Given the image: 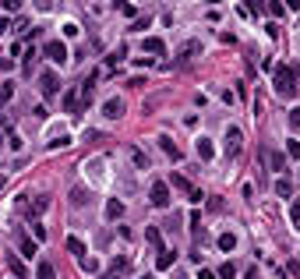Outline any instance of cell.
I'll use <instances>...</instances> for the list:
<instances>
[{"mask_svg":"<svg viewBox=\"0 0 300 279\" xmlns=\"http://www.w3.org/2000/svg\"><path fill=\"white\" fill-rule=\"evenodd\" d=\"M290 272H293V276L300 279V258H297V262H290Z\"/></svg>","mask_w":300,"mask_h":279,"instance_id":"obj_37","label":"cell"},{"mask_svg":"<svg viewBox=\"0 0 300 279\" xmlns=\"http://www.w3.org/2000/svg\"><path fill=\"white\" fill-rule=\"evenodd\" d=\"M290 128H293V131L300 128V106H293V110H290Z\"/></svg>","mask_w":300,"mask_h":279,"instance_id":"obj_30","label":"cell"},{"mask_svg":"<svg viewBox=\"0 0 300 279\" xmlns=\"http://www.w3.org/2000/svg\"><path fill=\"white\" fill-rule=\"evenodd\" d=\"M215 279H237V265H233V262H222V265H219V276H215Z\"/></svg>","mask_w":300,"mask_h":279,"instance_id":"obj_17","label":"cell"},{"mask_svg":"<svg viewBox=\"0 0 300 279\" xmlns=\"http://www.w3.org/2000/svg\"><path fill=\"white\" fill-rule=\"evenodd\" d=\"M198 279H215V272H208V269H201V272H198Z\"/></svg>","mask_w":300,"mask_h":279,"instance_id":"obj_38","label":"cell"},{"mask_svg":"<svg viewBox=\"0 0 300 279\" xmlns=\"http://www.w3.org/2000/svg\"><path fill=\"white\" fill-rule=\"evenodd\" d=\"M11 96H14V82H4L0 85V103H11Z\"/></svg>","mask_w":300,"mask_h":279,"instance_id":"obj_26","label":"cell"},{"mask_svg":"<svg viewBox=\"0 0 300 279\" xmlns=\"http://www.w3.org/2000/svg\"><path fill=\"white\" fill-rule=\"evenodd\" d=\"M35 7H39V11H50V7H53V0H35Z\"/></svg>","mask_w":300,"mask_h":279,"instance_id":"obj_36","label":"cell"},{"mask_svg":"<svg viewBox=\"0 0 300 279\" xmlns=\"http://www.w3.org/2000/svg\"><path fill=\"white\" fill-rule=\"evenodd\" d=\"M198 155L205 159V163H208V159L215 155V145H212V138H198Z\"/></svg>","mask_w":300,"mask_h":279,"instance_id":"obj_13","label":"cell"},{"mask_svg":"<svg viewBox=\"0 0 300 279\" xmlns=\"http://www.w3.org/2000/svg\"><path fill=\"white\" fill-rule=\"evenodd\" d=\"M261 159L272 173H286V152H272L269 145H261Z\"/></svg>","mask_w":300,"mask_h":279,"instance_id":"obj_2","label":"cell"},{"mask_svg":"<svg viewBox=\"0 0 300 279\" xmlns=\"http://www.w3.org/2000/svg\"><path fill=\"white\" fill-rule=\"evenodd\" d=\"M7 265H11V272H14V276H21V279H25V265H21V262H18L14 255L7 258Z\"/></svg>","mask_w":300,"mask_h":279,"instance_id":"obj_29","label":"cell"},{"mask_svg":"<svg viewBox=\"0 0 300 279\" xmlns=\"http://www.w3.org/2000/svg\"><path fill=\"white\" fill-rule=\"evenodd\" d=\"M32 237H35V241H46V226H39V219H32Z\"/></svg>","mask_w":300,"mask_h":279,"instance_id":"obj_27","label":"cell"},{"mask_svg":"<svg viewBox=\"0 0 300 279\" xmlns=\"http://www.w3.org/2000/svg\"><path fill=\"white\" fill-rule=\"evenodd\" d=\"M46 57L53 60V64H67L71 57H67V46L60 43V39H50V43H46Z\"/></svg>","mask_w":300,"mask_h":279,"instance_id":"obj_5","label":"cell"},{"mask_svg":"<svg viewBox=\"0 0 300 279\" xmlns=\"http://www.w3.org/2000/svg\"><path fill=\"white\" fill-rule=\"evenodd\" d=\"M261 7H265V4H261V0H247V4H240V14H261Z\"/></svg>","mask_w":300,"mask_h":279,"instance_id":"obj_24","label":"cell"},{"mask_svg":"<svg viewBox=\"0 0 300 279\" xmlns=\"http://www.w3.org/2000/svg\"><path fill=\"white\" fill-rule=\"evenodd\" d=\"M0 4H4L7 11H18V7H21V0H0Z\"/></svg>","mask_w":300,"mask_h":279,"instance_id":"obj_35","label":"cell"},{"mask_svg":"<svg viewBox=\"0 0 300 279\" xmlns=\"http://www.w3.org/2000/svg\"><path fill=\"white\" fill-rule=\"evenodd\" d=\"M21 64H25V67H32V64H35V50H25V57H21Z\"/></svg>","mask_w":300,"mask_h":279,"instance_id":"obj_34","label":"cell"},{"mask_svg":"<svg viewBox=\"0 0 300 279\" xmlns=\"http://www.w3.org/2000/svg\"><path fill=\"white\" fill-rule=\"evenodd\" d=\"M39 92H43L46 99H53V96L60 92V78H57V71H43V74H39Z\"/></svg>","mask_w":300,"mask_h":279,"instance_id":"obj_3","label":"cell"},{"mask_svg":"<svg viewBox=\"0 0 300 279\" xmlns=\"http://www.w3.org/2000/svg\"><path fill=\"white\" fill-rule=\"evenodd\" d=\"M159 148H163V152L173 159V163H180V159H184V152H180V148L173 145V138H166V135H159Z\"/></svg>","mask_w":300,"mask_h":279,"instance_id":"obj_10","label":"cell"},{"mask_svg":"<svg viewBox=\"0 0 300 279\" xmlns=\"http://www.w3.org/2000/svg\"><path fill=\"white\" fill-rule=\"evenodd\" d=\"M290 219L300 226V198H293V209H290Z\"/></svg>","mask_w":300,"mask_h":279,"instance_id":"obj_31","label":"cell"},{"mask_svg":"<svg viewBox=\"0 0 300 279\" xmlns=\"http://www.w3.org/2000/svg\"><path fill=\"white\" fill-rule=\"evenodd\" d=\"M82 265H85V272H96V269H99V262H96V258H89V255L82 258Z\"/></svg>","mask_w":300,"mask_h":279,"instance_id":"obj_33","label":"cell"},{"mask_svg":"<svg viewBox=\"0 0 300 279\" xmlns=\"http://www.w3.org/2000/svg\"><path fill=\"white\" fill-rule=\"evenodd\" d=\"M276 194H279V198H290V194H293V184H290L286 177H279V180H276Z\"/></svg>","mask_w":300,"mask_h":279,"instance_id":"obj_22","label":"cell"},{"mask_svg":"<svg viewBox=\"0 0 300 279\" xmlns=\"http://www.w3.org/2000/svg\"><path fill=\"white\" fill-rule=\"evenodd\" d=\"M106 216L109 219H120L124 216V202H120V198H109V202H106Z\"/></svg>","mask_w":300,"mask_h":279,"instance_id":"obj_12","label":"cell"},{"mask_svg":"<svg viewBox=\"0 0 300 279\" xmlns=\"http://www.w3.org/2000/svg\"><path fill=\"white\" fill-rule=\"evenodd\" d=\"M148 202H152L156 209H166V205H170V184L156 180V184H152V191H148Z\"/></svg>","mask_w":300,"mask_h":279,"instance_id":"obj_4","label":"cell"},{"mask_svg":"<svg viewBox=\"0 0 300 279\" xmlns=\"http://www.w3.org/2000/svg\"><path fill=\"white\" fill-rule=\"evenodd\" d=\"M286 159H300V141H297V138H290V145H286Z\"/></svg>","mask_w":300,"mask_h":279,"instance_id":"obj_28","label":"cell"},{"mask_svg":"<svg viewBox=\"0 0 300 279\" xmlns=\"http://www.w3.org/2000/svg\"><path fill=\"white\" fill-rule=\"evenodd\" d=\"M46 209H50V198H46V194H35L32 202H28V209H25V216H28V219H39Z\"/></svg>","mask_w":300,"mask_h":279,"instance_id":"obj_6","label":"cell"},{"mask_svg":"<svg viewBox=\"0 0 300 279\" xmlns=\"http://www.w3.org/2000/svg\"><path fill=\"white\" fill-rule=\"evenodd\" d=\"M64 110H67V113H82V99H78V92H67V96H64Z\"/></svg>","mask_w":300,"mask_h":279,"instance_id":"obj_14","label":"cell"},{"mask_svg":"<svg viewBox=\"0 0 300 279\" xmlns=\"http://www.w3.org/2000/svg\"><path fill=\"white\" fill-rule=\"evenodd\" d=\"M71 202L74 205H89V191L85 187H71Z\"/></svg>","mask_w":300,"mask_h":279,"instance_id":"obj_19","label":"cell"},{"mask_svg":"<svg viewBox=\"0 0 300 279\" xmlns=\"http://www.w3.org/2000/svg\"><path fill=\"white\" fill-rule=\"evenodd\" d=\"M173 262H177V255H173V251H163V248H159V258H156V265H159V269H170Z\"/></svg>","mask_w":300,"mask_h":279,"instance_id":"obj_23","label":"cell"},{"mask_svg":"<svg viewBox=\"0 0 300 279\" xmlns=\"http://www.w3.org/2000/svg\"><path fill=\"white\" fill-rule=\"evenodd\" d=\"M0 187H4V177H0Z\"/></svg>","mask_w":300,"mask_h":279,"instance_id":"obj_40","label":"cell"},{"mask_svg":"<svg viewBox=\"0 0 300 279\" xmlns=\"http://www.w3.org/2000/svg\"><path fill=\"white\" fill-rule=\"evenodd\" d=\"M170 184H173V187H180L184 194H187V191H191V187H195L191 180H187V177H180V173H170Z\"/></svg>","mask_w":300,"mask_h":279,"instance_id":"obj_20","label":"cell"},{"mask_svg":"<svg viewBox=\"0 0 300 279\" xmlns=\"http://www.w3.org/2000/svg\"><path fill=\"white\" fill-rule=\"evenodd\" d=\"M145 237H148V244H159V226H148Z\"/></svg>","mask_w":300,"mask_h":279,"instance_id":"obj_32","label":"cell"},{"mask_svg":"<svg viewBox=\"0 0 300 279\" xmlns=\"http://www.w3.org/2000/svg\"><path fill=\"white\" fill-rule=\"evenodd\" d=\"M35 279H57L53 265H50V262H39V269H35Z\"/></svg>","mask_w":300,"mask_h":279,"instance_id":"obj_21","label":"cell"},{"mask_svg":"<svg viewBox=\"0 0 300 279\" xmlns=\"http://www.w3.org/2000/svg\"><path fill=\"white\" fill-rule=\"evenodd\" d=\"M131 159H134V166H141V170H148V155L138 148V145H131Z\"/></svg>","mask_w":300,"mask_h":279,"instance_id":"obj_18","label":"cell"},{"mask_svg":"<svg viewBox=\"0 0 300 279\" xmlns=\"http://www.w3.org/2000/svg\"><path fill=\"white\" fill-rule=\"evenodd\" d=\"M219 248H222V251H233V248H237V237H233V233H222V237H219Z\"/></svg>","mask_w":300,"mask_h":279,"instance_id":"obj_25","label":"cell"},{"mask_svg":"<svg viewBox=\"0 0 300 279\" xmlns=\"http://www.w3.org/2000/svg\"><path fill=\"white\" fill-rule=\"evenodd\" d=\"M141 279H148V276H141Z\"/></svg>","mask_w":300,"mask_h":279,"instance_id":"obj_41","label":"cell"},{"mask_svg":"<svg viewBox=\"0 0 300 279\" xmlns=\"http://www.w3.org/2000/svg\"><path fill=\"white\" fill-rule=\"evenodd\" d=\"M0 148H4V138H0Z\"/></svg>","mask_w":300,"mask_h":279,"instance_id":"obj_39","label":"cell"},{"mask_svg":"<svg viewBox=\"0 0 300 279\" xmlns=\"http://www.w3.org/2000/svg\"><path fill=\"white\" fill-rule=\"evenodd\" d=\"M240 141H244V138H240V128H230V131H226V155H230V159L240 152Z\"/></svg>","mask_w":300,"mask_h":279,"instance_id":"obj_9","label":"cell"},{"mask_svg":"<svg viewBox=\"0 0 300 279\" xmlns=\"http://www.w3.org/2000/svg\"><path fill=\"white\" fill-rule=\"evenodd\" d=\"M67 251H71L74 258H85V244L78 241V237H67Z\"/></svg>","mask_w":300,"mask_h":279,"instance_id":"obj_16","label":"cell"},{"mask_svg":"<svg viewBox=\"0 0 300 279\" xmlns=\"http://www.w3.org/2000/svg\"><path fill=\"white\" fill-rule=\"evenodd\" d=\"M127 269H131V258H127V255H120V258H113V265H109L106 279H120V276H127Z\"/></svg>","mask_w":300,"mask_h":279,"instance_id":"obj_8","label":"cell"},{"mask_svg":"<svg viewBox=\"0 0 300 279\" xmlns=\"http://www.w3.org/2000/svg\"><path fill=\"white\" fill-rule=\"evenodd\" d=\"M272 82H276V92H279L283 99H293V96H297V74H293L290 64H279V67H276Z\"/></svg>","mask_w":300,"mask_h":279,"instance_id":"obj_1","label":"cell"},{"mask_svg":"<svg viewBox=\"0 0 300 279\" xmlns=\"http://www.w3.org/2000/svg\"><path fill=\"white\" fill-rule=\"evenodd\" d=\"M102 113L109 117V121H120V117H124V99H120V96L106 99V103H102Z\"/></svg>","mask_w":300,"mask_h":279,"instance_id":"obj_7","label":"cell"},{"mask_svg":"<svg viewBox=\"0 0 300 279\" xmlns=\"http://www.w3.org/2000/svg\"><path fill=\"white\" fill-rule=\"evenodd\" d=\"M18 244H21V255H25V258H35V244H39L35 237H25V233H18Z\"/></svg>","mask_w":300,"mask_h":279,"instance_id":"obj_11","label":"cell"},{"mask_svg":"<svg viewBox=\"0 0 300 279\" xmlns=\"http://www.w3.org/2000/svg\"><path fill=\"white\" fill-rule=\"evenodd\" d=\"M145 50H148V53H166V43H163V39H156V35H148V39H145Z\"/></svg>","mask_w":300,"mask_h":279,"instance_id":"obj_15","label":"cell"}]
</instances>
